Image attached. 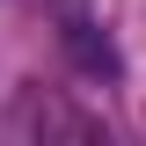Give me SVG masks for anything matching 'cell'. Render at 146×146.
<instances>
[{
    "label": "cell",
    "instance_id": "cell-1",
    "mask_svg": "<svg viewBox=\"0 0 146 146\" xmlns=\"http://www.w3.org/2000/svg\"><path fill=\"white\" fill-rule=\"evenodd\" d=\"M58 36H66V58H73L80 73H95V80H117V73H124L117 44H110V36L95 29L88 15H66V29H58Z\"/></svg>",
    "mask_w": 146,
    "mask_h": 146
}]
</instances>
